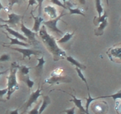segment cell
I'll return each instance as SVG.
<instances>
[{"label":"cell","instance_id":"1","mask_svg":"<svg viewBox=\"0 0 121 114\" xmlns=\"http://www.w3.org/2000/svg\"><path fill=\"white\" fill-rule=\"evenodd\" d=\"M39 35L47 49L53 55L54 61L57 62L66 58V52L59 47L54 37L48 33L44 25H43L40 27Z\"/></svg>","mask_w":121,"mask_h":114},{"label":"cell","instance_id":"2","mask_svg":"<svg viewBox=\"0 0 121 114\" xmlns=\"http://www.w3.org/2000/svg\"><path fill=\"white\" fill-rule=\"evenodd\" d=\"M18 68L12 67L9 72V76L7 77V100H9L11 95L15 91L19 89V84L17 81V72Z\"/></svg>","mask_w":121,"mask_h":114},{"label":"cell","instance_id":"3","mask_svg":"<svg viewBox=\"0 0 121 114\" xmlns=\"http://www.w3.org/2000/svg\"><path fill=\"white\" fill-rule=\"evenodd\" d=\"M63 70L61 71H58V68L55 70L51 74L50 77L46 78L44 80V83H47L50 85L59 84L60 83H69L72 82V79L68 76H63L61 75Z\"/></svg>","mask_w":121,"mask_h":114},{"label":"cell","instance_id":"4","mask_svg":"<svg viewBox=\"0 0 121 114\" xmlns=\"http://www.w3.org/2000/svg\"><path fill=\"white\" fill-rule=\"evenodd\" d=\"M110 60L117 63H121V43L110 48L106 52Z\"/></svg>","mask_w":121,"mask_h":114},{"label":"cell","instance_id":"5","mask_svg":"<svg viewBox=\"0 0 121 114\" xmlns=\"http://www.w3.org/2000/svg\"><path fill=\"white\" fill-rule=\"evenodd\" d=\"M65 15H66L65 13H61L60 15H59V16L57 18H56V19H50V20H48V21H43V25H44L46 27H47V28L50 29L52 32H55V33H57V34L62 35V34H63V32L61 30L59 29V27H57V23L58 21L61 19V18Z\"/></svg>","mask_w":121,"mask_h":114},{"label":"cell","instance_id":"6","mask_svg":"<svg viewBox=\"0 0 121 114\" xmlns=\"http://www.w3.org/2000/svg\"><path fill=\"white\" fill-rule=\"evenodd\" d=\"M4 46L7 48H10L11 49L13 50H15V51H17V52H20V53H22V59L24 60L25 58H28V59H31V55H39L40 54H41L42 53V52L40 51H37V50H34L30 48H13L11 47V46H8V45H4Z\"/></svg>","mask_w":121,"mask_h":114},{"label":"cell","instance_id":"7","mask_svg":"<svg viewBox=\"0 0 121 114\" xmlns=\"http://www.w3.org/2000/svg\"><path fill=\"white\" fill-rule=\"evenodd\" d=\"M41 90H42V89H41L40 87L39 86L37 90L34 91H33L30 94V96L28 99L26 101V103L22 106V108H23L24 109V112L27 111L31 106L33 103H35L37 102V100L39 98V97L42 95V94H41Z\"/></svg>","mask_w":121,"mask_h":114},{"label":"cell","instance_id":"8","mask_svg":"<svg viewBox=\"0 0 121 114\" xmlns=\"http://www.w3.org/2000/svg\"><path fill=\"white\" fill-rule=\"evenodd\" d=\"M92 104L91 108L95 114H106L108 112V104L105 101L99 100Z\"/></svg>","mask_w":121,"mask_h":114},{"label":"cell","instance_id":"9","mask_svg":"<svg viewBox=\"0 0 121 114\" xmlns=\"http://www.w3.org/2000/svg\"><path fill=\"white\" fill-rule=\"evenodd\" d=\"M8 20H3L2 19L0 18V20L2 22L7 23V24L11 25L13 26H16L17 24L19 23L21 18L22 17L21 15H19V14H17L14 13H11L10 14H8Z\"/></svg>","mask_w":121,"mask_h":114},{"label":"cell","instance_id":"10","mask_svg":"<svg viewBox=\"0 0 121 114\" xmlns=\"http://www.w3.org/2000/svg\"><path fill=\"white\" fill-rule=\"evenodd\" d=\"M21 31L23 33L24 36L26 37L28 40H30L33 43L36 42L37 40L35 39V32H33L32 30L30 29L28 27H26L22 21L21 24Z\"/></svg>","mask_w":121,"mask_h":114},{"label":"cell","instance_id":"11","mask_svg":"<svg viewBox=\"0 0 121 114\" xmlns=\"http://www.w3.org/2000/svg\"><path fill=\"white\" fill-rule=\"evenodd\" d=\"M0 27H4L5 29L7 31V32H8L9 34L13 36H14L15 38H17V39H20V40H23V41H24L25 42H27V43L28 42V39H27L26 37H25L24 36L22 35V34H21V33H20L19 32H17V31L13 30V28H10V27L8 26V25L7 24H4L0 25Z\"/></svg>","mask_w":121,"mask_h":114},{"label":"cell","instance_id":"12","mask_svg":"<svg viewBox=\"0 0 121 114\" xmlns=\"http://www.w3.org/2000/svg\"><path fill=\"white\" fill-rule=\"evenodd\" d=\"M44 12L50 18V19H54L59 16L56 8L51 5H48L44 8Z\"/></svg>","mask_w":121,"mask_h":114},{"label":"cell","instance_id":"13","mask_svg":"<svg viewBox=\"0 0 121 114\" xmlns=\"http://www.w3.org/2000/svg\"><path fill=\"white\" fill-rule=\"evenodd\" d=\"M66 93L69 94V95H70L72 97V99H71L70 102H73L74 103V104H75L76 106L79 109V111L81 114H88V113L86 112V109L85 108H84V107L82 105V99H78L75 96H74L73 95L70 93H69L66 92Z\"/></svg>","mask_w":121,"mask_h":114},{"label":"cell","instance_id":"14","mask_svg":"<svg viewBox=\"0 0 121 114\" xmlns=\"http://www.w3.org/2000/svg\"><path fill=\"white\" fill-rule=\"evenodd\" d=\"M37 60L38 61V64L36 65L34 67L36 71V74L37 75L38 77H40L42 75L43 71L44 65L46 63V60L44 59V56H42L40 58H37Z\"/></svg>","mask_w":121,"mask_h":114},{"label":"cell","instance_id":"15","mask_svg":"<svg viewBox=\"0 0 121 114\" xmlns=\"http://www.w3.org/2000/svg\"><path fill=\"white\" fill-rule=\"evenodd\" d=\"M31 15L34 20V26H33L32 30L37 33V32H39V30H40L41 23H43V22L44 21V19L41 16H39V15L37 17L34 16L33 13H31Z\"/></svg>","mask_w":121,"mask_h":114},{"label":"cell","instance_id":"16","mask_svg":"<svg viewBox=\"0 0 121 114\" xmlns=\"http://www.w3.org/2000/svg\"><path fill=\"white\" fill-rule=\"evenodd\" d=\"M6 35H7V38L10 40V42L9 43V45H19V46H24V47H28L30 46V44L28 43L21 41L20 39L16 38H11L7 34H6Z\"/></svg>","mask_w":121,"mask_h":114},{"label":"cell","instance_id":"17","mask_svg":"<svg viewBox=\"0 0 121 114\" xmlns=\"http://www.w3.org/2000/svg\"><path fill=\"white\" fill-rule=\"evenodd\" d=\"M51 103V100L48 95L43 96V102L39 108V114H41Z\"/></svg>","mask_w":121,"mask_h":114},{"label":"cell","instance_id":"18","mask_svg":"<svg viewBox=\"0 0 121 114\" xmlns=\"http://www.w3.org/2000/svg\"><path fill=\"white\" fill-rule=\"evenodd\" d=\"M66 59H67V61L69 62L70 63L72 64V65H74L76 67L79 68L80 70H85L86 68V66H85L83 64H81L79 61H78V60H76V59H74L73 57H72V56H69V57H66Z\"/></svg>","mask_w":121,"mask_h":114},{"label":"cell","instance_id":"19","mask_svg":"<svg viewBox=\"0 0 121 114\" xmlns=\"http://www.w3.org/2000/svg\"><path fill=\"white\" fill-rule=\"evenodd\" d=\"M106 19L102 22L100 23L98 25V27L96 30H95V34L96 36H101L104 34V32L105 28L108 26V20Z\"/></svg>","mask_w":121,"mask_h":114},{"label":"cell","instance_id":"20","mask_svg":"<svg viewBox=\"0 0 121 114\" xmlns=\"http://www.w3.org/2000/svg\"><path fill=\"white\" fill-rule=\"evenodd\" d=\"M74 34V32H73V33L67 32V33H66L64 34L62 38H60L59 40H57V43H65L68 42L72 39Z\"/></svg>","mask_w":121,"mask_h":114},{"label":"cell","instance_id":"21","mask_svg":"<svg viewBox=\"0 0 121 114\" xmlns=\"http://www.w3.org/2000/svg\"><path fill=\"white\" fill-rule=\"evenodd\" d=\"M105 98H112L114 100V101H117V100H121V89L120 90H119L118 92L115 93L113 94V95H108V96H103L97 97L96 99H100Z\"/></svg>","mask_w":121,"mask_h":114},{"label":"cell","instance_id":"22","mask_svg":"<svg viewBox=\"0 0 121 114\" xmlns=\"http://www.w3.org/2000/svg\"><path fill=\"white\" fill-rule=\"evenodd\" d=\"M67 10H69L70 11V14L73 15V14H78V15L85 16V14L81 11V10L77 7H73L72 6L70 7H67Z\"/></svg>","mask_w":121,"mask_h":114},{"label":"cell","instance_id":"23","mask_svg":"<svg viewBox=\"0 0 121 114\" xmlns=\"http://www.w3.org/2000/svg\"><path fill=\"white\" fill-rule=\"evenodd\" d=\"M23 81L26 83L29 90H31L33 88V87L34 86V81L33 80L31 79L29 75H27V76H24L23 78Z\"/></svg>","mask_w":121,"mask_h":114},{"label":"cell","instance_id":"24","mask_svg":"<svg viewBox=\"0 0 121 114\" xmlns=\"http://www.w3.org/2000/svg\"><path fill=\"white\" fill-rule=\"evenodd\" d=\"M96 9L98 13V17H100L103 14L104 12V8L102 5L101 0H95Z\"/></svg>","mask_w":121,"mask_h":114},{"label":"cell","instance_id":"25","mask_svg":"<svg viewBox=\"0 0 121 114\" xmlns=\"http://www.w3.org/2000/svg\"><path fill=\"white\" fill-rule=\"evenodd\" d=\"M75 70H76V71L77 73H78V76H79V77L80 78V79H81L83 81L84 83H85V84H86V87H87V90H88V91H89V88L88 83H87V80H86V78H85V76H84V74H83L82 71V70H80V68H77V67L75 68Z\"/></svg>","mask_w":121,"mask_h":114},{"label":"cell","instance_id":"26","mask_svg":"<svg viewBox=\"0 0 121 114\" xmlns=\"http://www.w3.org/2000/svg\"><path fill=\"white\" fill-rule=\"evenodd\" d=\"M18 69L19 70L20 72L24 76H27V75L29 74L30 70L31 69H32L31 67H29L28 66H26V65H19Z\"/></svg>","mask_w":121,"mask_h":114},{"label":"cell","instance_id":"27","mask_svg":"<svg viewBox=\"0 0 121 114\" xmlns=\"http://www.w3.org/2000/svg\"><path fill=\"white\" fill-rule=\"evenodd\" d=\"M86 108H85V109H86V112H87L88 114H90V113L89 112V107L90 104L92 103V102H93V101H95V100H97L96 97H95V98L92 97V96H91V94H90L89 91H88V97H87V98H86Z\"/></svg>","mask_w":121,"mask_h":114},{"label":"cell","instance_id":"28","mask_svg":"<svg viewBox=\"0 0 121 114\" xmlns=\"http://www.w3.org/2000/svg\"><path fill=\"white\" fill-rule=\"evenodd\" d=\"M41 104V100H40L39 102V103H37L33 109H31L30 111H28V114H39V108H40Z\"/></svg>","mask_w":121,"mask_h":114},{"label":"cell","instance_id":"29","mask_svg":"<svg viewBox=\"0 0 121 114\" xmlns=\"http://www.w3.org/2000/svg\"><path fill=\"white\" fill-rule=\"evenodd\" d=\"M115 109L118 114H121V100L115 101Z\"/></svg>","mask_w":121,"mask_h":114},{"label":"cell","instance_id":"30","mask_svg":"<svg viewBox=\"0 0 121 114\" xmlns=\"http://www.w3.org/2000/svg\"><path fill=\"white\" fill-rule=\"evenodd\" d=\"M51 2L53 4H54V5H57L59 6V7H61L62 8H65V9L67 10V7L60 0H51Z\"/></svg>","mask_w":121,"mask_h":114},{"label":"cell","instance_id":"31","mask_svg":"<svg viewBox=\"0 0 121 114\" xmlns=\"http://www.w3.org/2000/svg\"><path fill=\"white\" fill-rule=\"evenodd\" d=\"M10 59V56L7 53H4L2 55L0 56V62L8 61Z\"/></svg>","mask_w":121,"mask_h":114},{"label":"cell","instance_id":"32","mask_svg":"<svg viewBox=\"0 0 121 114\" xmlns=\"http://www.w3.org/2000/svg\"><path fill=\"white\" fill-rule=\"evenodd\" d=\"M7 88H5V89H1L0 90V102H2V101H4V96L7 93Z\"/></svg>","mask_w":121,"mask_h":114},{"label":"cell","instance_id":"33","mask_svg":"<svg viewBox=\"0 0 121 114\" xmlns=\"http://www.w3.org/2000/svg\"><path fill=\"white\" fill-rule=\"evenodd\" d=\"M22 0H9V7L10 9H11L12 7H13L15 4H20Z\"/></svg>","mask_w":121,"mask_h":114},{"label":"cell","instance_id":"34","mask_svg":"<svg viewBox=\"0 0 121 114\" xmlns=\"http://www.w3.org/2000/svg\"><path fill=\"white\" fill-rule=\"evenodd\" d=\"M75 109L76 108L74 106L72 107V108H70V109H65L63 111V112L66 113V114H75Z\"/></svg>","mask_w":121,"mask_h":114},{"label":"cell","instance_id":"35","mask_svg":"<svg viewBox=\"0 0 121 114\" xmlns=\"http://www.w3.org/2000/svg\"><path fill=\"white\" fill-rule=\"evenodd\" d=\"M44 0H37V2L38 4V7H39V15L41 16V8H42L43 2Z\"/></svg>","mask_w":121,"mask_h":114},{"label":"cell","instance_id":"36","mask_svg":"<svg viewBox=\"0 0 121 114\" xmlns=\"http://www.w3.org/2000/svg\"><path fill=\"white\" fill-rule=\"evenodd\" d=\"M19 110L20 108H17L14 110H9L7 111L8 114H19Z\"/></svg>","mask_w":121,"mask_h":114},{"label":"cell","instance_id":"37","mask_svg":"<svg viewBox=\"0 0 121 114\" xmlns=\"http://www.w3.org/2000/svg\"><path fill=\"white\" fill-rule=\"evenodd\" d=\"M37 0H29L28 1V5L27 8H29L30 6H33L34 5H37Z\"/></svg>","mask_w":121,"mask_h":114},{"label":"cell","instance_id":"38","mask_svg":"<svg viewBox=\"0 0 121 114\" xmlns=\"http://www.w3.org/2000/svg\"><path fill=\"white\" fill-rule=\"evenodd\" d=\"M9 70H5V71H0V79H1V76L3 74H5L6 72H7V71H8Z\"/></svg>","mask_w":121,"mask_h":114},{"label":"cell","instance_id":"39","mask_svg":"<svg viewBox=\"0 0 121 114\" xmlns=\"http://www.w3.org/2000/svg\"><path fill=\"white\" fill-rule=\"evenodd\" d=\"M78 1L82 5H85L86 4V0H78Z\"/></svg>","mask_w":121,"mask_h":114},{"label":"cell","instance_id":"40","mask_svg":"<svg viewBox=\"0 0 121 114\" xmlns=\"http://www.w3.org/2000/svg\"><path fill=\"white\" fill-rule=\"evenodd\" d=\"M60 1H61V2H63V3L64 4H66V2H69L70 1V0H60Z\"/></svg>","mask_w":121,"mask_h":114},{"label":"cell","instance_id":"41","mask_svg":"<svg viewBox=\"0 0 121 114\" xmlns=\"http://www.w3.org/2000/svg\"><path fill=\"white\" fill-rule=\"evenodd\" d=\"M4 6L2 5V4H1V1H0V11H1L2 9H4Z\"/></svg>","mask_w":121,"mask_h":114}]
</instances>
